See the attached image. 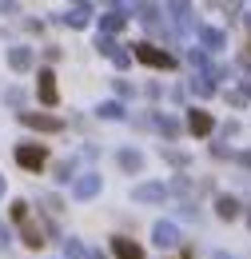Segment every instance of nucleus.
Segmentation results:
<instances>
[{"label":"nucleus","mask_w":251,"mask_h":259,"mask_svg":"<svg viewBox=\"0 0 251 259\" xmlns=\"http://www.w3.org/2000/svg\"><path fill=\"white\" fill-rule=\"evenodd\" d=\"M247 224H251V215H247Z\"/></svg>","instance_id":"nucleus-27"},{"label":"nucleus","mask_w":251,"mask_h":259,"mask_svg":"<svg viewBox=\"0 0 251 259\" xmlns=\"http://www.w3.org/2000/svg\"><path fill=\"white\" fill-rule=\"evenodd\" d=\"M24 243H28V247H44V227L24 220Z\"/></svg>","instance_id":"nucleus-10"},{"label":"nucleus","mask_w":251,"mask_h":259,"mask_svg":"<svg viewBox=\"0 0 251 259\" xmlns=\"http://www.w3.org/2000/svg\"><path fill=\"white\" fill-rule=\"evenodd\" d=\"M0 247H8V227L0 224Z\"/></svg>","instance_id":"nucleus-23"},{"label":"nucleus","mask_w":251,"mask_h":259,"mask_svg":"<svg viewBox=\"0 0 251 259\" xmlns=\"http://www.w3.org/2000/svg\"><path fill=\"white\" fill-rule=\"evenodd\" d=\"M40 100L44 104H56V76L52 72H40Z\"/></svg>","instance_id":"nucleus-8"},{"label":"nucleus","mask_w":251,"mask_h":259,"mask_svg":"<svg viewBox=\"0 0 251 259\" xmlns=\"http://www.w3.org/2000/svg\"><path fill=\"white\" fill-rule=\"evenodd\" d=\"M163 188H159V184H140V188H136V203H163Z\"/></svg>","instance_id":"nucleus-7"},{"label":"nucleus","mask_w":251,"mask_h":259,"mask_svg":"<svg viewBox=\"0 0 251 259\" xmlns=\"http://www.w3.org/2000/svg\"><path fill=\"white\" fill-rule=\"evenodd\" d=\"M0 195H4V176H0Z\"/></svg>","instance_id":"nucleus-26"},{"label":"nucleus","mask_w":251,"mask_h":259,"mask_svg":"<svg viewBox=\"0 0 251 259\" xmlns=\"http://www.w3.org/2000/svg\"><path fill=\"white\" fill-rule=\"evenodd\" d=\"M216 211H220L223 220H235V215H239V199H235V195H220Z\"/></svg>","instance_id":"nucleus-11"},{"label":"nucleus","mask_w":251,"mask_h":259,"mask_svg":"<svg viewBox=\"0 0 251 259\" xmlns=\"http://www.w3.org/2000/svg\"><path fill=\"white\" fill-rule=\"evenodd\" d=\"M112 251H116V259H144V247L132 243V239H124V235L112 239Z\"/></svg>","instance_id":"nucleus-5"},{"label":"nucleus","mask_w":251,"mask_h":259,"mask_svg":"<svg viewBox=\"0 0 251 259\" xmlns=\"http://www.w3.org/2000/svg\"><path fill=\"white\" fill-rule=\"evenodd\" d=\"M188 124H191V132H195V136H207V132H212V116L195 108V112L188 116Z\"/></svg>","instance_id":"nucleus-9"},{"label":"nucleus","mask_w":251,"mask_h":259,"mask_svg":"<svg viewBox=\"0 0 251 259\" xmlns=\"http://www.w3.org/2000/svg\"><path fill=\"white\" fill-rule=\"evenodd\" d=\"M112 60H116V68H128V64H132V56H128V52H120V48L112 52Z\"/></svg>","instance_id":"nucleus-22"},{"label":"nucleus","mask_w":251,"mask_h":259,"mask_svg":"<svg viewBox=\"0 0 251 259\" xmlns=\"http://www.w3.org/2000/svg\"><path fill=\"white\" fill-rule=\"evenodd\" d=\"M212 259H231V255H223V251H216V255H212Z\"/></svg>","instance_id":"nucleus-25"},{"label":"nucleus","mask_w":251,"mask_h":259,"mask_svg":"<svg viewBox=\"0 0 251 259\" xmlns=\"http://www.w3.org/2000/svg\"><path fill=\"white\" fill-rule=\"evenodd\" d=\"M72 192H76V199H92V195L100 192V176H96V171H84V176L76 180Z\"/></svg>","instance_id":"nucleus-4"},{"label":"nucleus","mask_w":251,"mask_h":259,"mask_svg":"<svg viewBox=\"0 0 251 259\" xmlns=\"http://www.w3.org/2000/svg\"><path fill=\"white\" fill-rule=\"evenodd\" d=\"M199 40H203V48H212V52L223 48V32L220 28H199Z\"/></svg>","instance_id":"nucleus-12"},{"label":"nucleus","mask_w":251,"mask_h":259,"mask_svg":"<svg viewBox=\"0 0 251 259\" xmlns=\"http://www.w3.org/2000/svg\"><path fill=\"white\" fill-rule=\"evenodd\" d=\"M20 124L36 132H60V120L56 116H44V112H20Z\"/></svg>","instance_id":"nucleus-3"},{"label":"nucleus","mask_w":251,"mask_h":259,"mask_svg":"<svg viewBox=\"0 0 251 259\" xmlns=\"http://www.w3.org/2000/svg\"><path fill=\"white\" fill-rule=\"evenodd\" d=\"M243 163H247V167H251V152H243Z\"/></svg>","instance_id":"nucleus-24"},{"label":"nucleus","mask_w":251,"mask_h":259,"mask_svg":"<svg viewBox=\"0 0 251 259\" xmlns=\"http://www.w3.org/2000/svg\"><path fill=\"white\" fill-rule=\"evenodd\" d=\"M88 16H92V8H88V4H84V8H72V12H68V24H72V28H84V24H88Z\"/></svg>","instance_id":"nucleus-18"},{"label":"nucleus","mask_w":251,"mask_h":259,"mask_svg":"<svg viewBox=\"0 0 251 259\" xmlns=\"http://www.w3.org/2000/svg\"><path fill=\"white\" fill-rule=\"evenodd\" d=\"M124 8H112V12H108V16H104V28H108V32H120V28H124Z\"/></svg>","instance_id":"nucleus-15"},{"label":"nucleus","mask_w":251,"mask_h":259,"mask_svg":"<svg viewBox=\"0 0 251 259\" xmlns=\"http://www.w3.org/2000/svg\"><path fill=\"white\" fill-rule=\"evenodd\" d=\"M12 220H16V224H24V220H28V203H24V199H16V203H12Z\"/></svg>","instance_id":"nucleus-20"},{"label":"nucleus","mask_w":251,"mask_h":259,"mask_svg":"<svg viewBox=\"0 0 251 259\" xmlns=\"http://www.w3.org/2000/svg\"><path fill=\"white\" fill-rule=\"evenodd\" d=\"M16 163L28 167V171H40V167L48 163V148H44V144H20V148H16Z\"/></svg>","instance_id":"nucleus-2"},{"label":"nucleus","mask_w":251,"mask_h":259,"mask_svg":"<svg viewBox=\"0 0 251 259\" xmlns=\"http://www.w3.org/2000/svg\"><path fill=\"white\" fill-rule=\"evenodd\" d=\"M8 64L24 72V68H32V52H28V48H12V56H8Z\"/></svg>","instance_id":"nucleus-14"},{"label":"nucleus","mask_w":251,"mask_h":259,"mask_svg":"<svg viewBox=\"0 0 251 259\" xmlns=\"http://www.w3.org/2000/svg\"><path fill=\"white\" fill-rule=\"evenodd\" d=\"M136 60L148 68H163V72H172L176 68V56L172 52H163V48H156V44H136Z\"/></svg>","instance_id":"nucleus-1"},{"label":"nucleus","mask_w":251,"mask_h":259,"mask_svg":"<svg viewBox=\"0 0 251 259\" xmlns=\"http://www.w3.org/2000/svg\"><path fill=\"white\" fill-rule=\"evenodd\" d=\"M191 92H199V96H212V92H216V88H212V84H207V76H199V80H195V84H191Z\"/></svg>","instance_id":"nucleus-21"},{"label":"nucleus","mask_w":251,"mask_h":259,"mask_svg":"<svg viewBox=\"0 0 251 259\" xmlns=\"http://www.w3.org/2000/svg\"><path fill=\"white\" fill-rule=\"evenodd\" d=\"M116 160H120V167H124V171H140V167H144V160H140V152H120Z\"/></svg>","instance_id":"nucleus-16"},{"label":"nucleus","mask_w":251,"mask_h":259,"mask_svg":"<svg viewBox=\"0 0 251 259\" xmlns=\"http://www.w3.org/2000/svg\"><path fill=\"white\" fill-rule=\"evenodd\" d=\"M96 112H100L104 120H124V104H116V100H108V104H100Z\"/></svg>","instance_id":"nucleus-13"},{"label":"nucleus","mask_w":251,"mask_h":259,"mask_svg":"<svg viewBox=\"0 0 251 259\" xmlns=\"http://www.w3.org/2000/svg\"><path fill=\"white\" fill-rule=\"evenodd\" d=\"M64 255H68V259H92V251H88L84 243H76V239H68V243H64Z\"/></svg>","instance_id":"nucleus-17"},{"label":"nucleus","mask_w":251,"mask_h":259,"mask_svg":"<svg viewBox=\"0 0 251 259\" xmlns=\"http://www.w3.org/2000/svg\"><path fill=\"white\" fill-rule=\"evenodd\" d=\"M172 16H176V24H184V28L191 24V8L188 4H172Z\"/></svg>","instance_id":"nucleus-19"},{"label":"nucleus","mask_w":251,"mask_h":259,"mask_svg":"<svg viewBox=\"0 0 251 259\" xmlns=\"http://www.w3.org/2000/svg\"><path fill=\"white\" fill-rule=\"evenodd\" d=\"M152 239H156L159 247H172V243H180V227L176 224H156L152 227Z\"/></svg>","instance_id":"nucleus-6"}]
</instances>
